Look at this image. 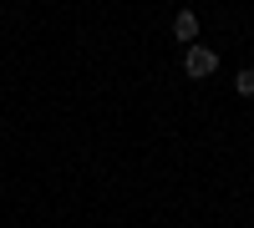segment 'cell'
<instances>
[{"instance_id": "obj_1", "label": "cell", "mask_w": 254, "mask_h": 228, "mask_svg": "<svg viewBox=\"0 0 254 228\" xmlns=\"http://www.w3.org/2000/svg\"><path fill=\"white\" fill-rule=\"evenodd\" d=\"M183 71H188V76H214V71H219V56L208 51V46H188Z\"/></svg>"}, {"instance_id": "obj_2", "label": "cell", "mask_w": 254, "mask_h": 228, "mask_svg": "<svg viewBox=\"0 0 254 228\" xmlns=\"http://www.w3.org/2000/svg\"><path fill=\"white\" fill-rule=\"evenodd\" d=\"M173 36L183 41V46H198V15L193 10H178L173 15Z\"/></svg>"}, {"instance_id": "obj_3", "label": "cell", "mask_w": 254, "mask_h": 228, "mask_svg": "<svg viewBox=\"0 0 254 228\" xmlns=\"http://www.w3.org/2000/svg\"><path fill=\"white\" fill-rule=\"evenodd\" d=\"M234 91H239V96H254V66H249V71H239V76H234Z\"/></svg>"}]
</instances>
